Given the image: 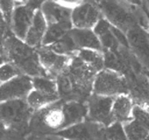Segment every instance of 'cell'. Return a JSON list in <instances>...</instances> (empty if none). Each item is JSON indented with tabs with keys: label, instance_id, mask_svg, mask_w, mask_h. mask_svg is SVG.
<instances>
[{
	"label": "cell",
	"instance_id": "obj_21",
	"mask_svg": "<svg viewBox=\"0 0 149 140\" xmlns=\"http://www.w3.org/2000/svg\"><path fill=\"white\" fill-rule=\"evenodd\" d=\"M29 105L36 111L43 107H46L54 102H56L61 100L58 95H51L42 92L32 89V91L26 98Z\"/></svg>",
	"mask_w": 149,
	"mask_h": 140
},
{
	"label": "cell",
	"instance_id": "obj_15",
	"mask_svg": "<svg viewBox=\"0 0 149 140\" xmlns=\"http://www.w3.org/2000/svg\"><path fill=\"white\" fill-rule=\"evenodd\" d=\"M135 101L129 94H122L114 97L112 116L113 122L126 124L133 118V109Z\"/></svg>",
	"mask_w": 149,
	"mask_h": 140
},
{
	"label": "cell",
	"instance_id": "obj_33",
	"mask_svg": "<svg viewBox=\"0 0 149 140\" xmlns=\"http://www.w3.org/2000/svg\"><path fill=\"white\" fill-rule=\"evenodd\" d=\"M145 71V73H146V75H148V77L149 78V70H144Z\"/></svg>",
	"mask_w": 149,
	"mask_h": 140
},
{
	"label": "cell",
	"instance_id": "obj_17",
	"mask_svg": "<svg viewBox=\"0 0 149 140\" xmlns=\"http://www.w3.org/2000/svg\"><path fill=\"white\" fill-rule=\"evenodd\" d=\"M47 27L48 22L42 11L41 10V8H37L35 12L32 25L24 39L25 42L37 48L41 47Z\"/></svg>",
	"mask_w": 149,
	"mask_h": 140
},
{
	"label": "cell",
	"instance_id": "obj_31",
	"mask_svg": "<svg viewBox=\"0 0 149 140\" xmlns=\"http://www.w3.org/2000/svg\"><path fill=\"white\" fill-rule=\"evenodd\" d=\"M17 4H30L32 0H15Z\"/></svg>",
	"mask_w": 149,
	"mask_h": 140
},
{
	"label": "cell",
	"instance_id": "obj_6",
	"mask_svg": "<svg viewBox=\"0 0 149 140\" xmlns=\"http://www.w3.org/2000/svg\"><path fill=\"white\" fill-rule=\"evenodd\" d=\"M93 93L111 97L129 94L128 79L122 73L104 68L96 74Z\"/></svg>",
	"mask_w": 149,
	"mask_h": 140
},
{
	"label": "cell",
	"instance_id": "obj_28",
	"mask_svg": "<svg viewBox=\"0 0 149 140\" xmlns=\"http://www.w3.org/2000/svg\"><path fill=\"white\" fill-rule=\"evenodd\" d=\"M17 3L15 0H1V17L10 25L11 17Z\"/></svg>",
	"mask_w": 149,
	"mask_h": 140
},
{
	"label": "cell",
	"instance_id": "obj_11",
	"mask_svg": "<svg viewBox=\"0 0 149 140\" xmlns=\"http://www.w3.org/2000/svg\"><path fill=\"white\" fill-rule=\"evenodd\" d=\"M41 63L49 76L56 78L69 65L72 56H68L56 52L47 46L37 47Z\"/></svg>",
	"mask_w": 149,
	"mask_h": 140
},
{
	"label": "cell",
	"instance_id": "obj_34",
	"mask_svg": "<svg viewBox=\"0 0 149 140\" xmlns=\"http://www.w3.org/2000/svg\"><path fill=\"white\" fill-rule=\"evenodd\" d=\"M145 10H146V12H147V13H148V18H149V13L148 12V11H147V9H146V8H145ZM148 33H149V28H148Z\"/></svg>",
	"mask_w": 149,
	"mask_h": 140
},
{
	"label": "cell",
	"instance_id": "obj_9",
	"mask_svg": "<svg viewBox=\"0 0 149 140\" xmlns=\"http://www.w3.org/2000/svg\"><path fill=\"white\" fill-rule=\"evenodd\" d=\"M130 51L145 70H149V33L139 24L126 32Z\"/></svg>",
	"mask_w": 149,
	"mask_h": 140
},
{
	"label": "cell",
	"instance_id": "obj_14",
	"mask_svg": "<svg viewBox=\"0 0 149 140\" xmlns=\"http://www.w3.org/2000/svg\"><path fill=\"white\" fill-rule=\"evenodd\" d=\"M62 109L65 118L64 129L87 119L88 106L86 101L62 100Z\"/></svg>",
	"mask_w": 149,
	"mask_h": 140
},
{
	"label": "cell",
	"instance_id": "obj_27",
	"mask_svg": "<svg viewBox=\"0 0 149 140\" xmlns=\"http://www.w3.org/2000/svg\"><path fill=\"white\" fill-rule=\"evenodd\" d=\"M22 74L15 65L11 63L10 61H3L1 63L0 68V81L1 83L9 81L14 78L17 75Z\"/></svg>",
	"mask_w": 149,
	"mask_h": 140
},
{
	"label": "cell",
	"instance_id": "obj_30",
	"mask_svg": "<svg viewBox=\"0 0 149 140\" xmlns=\"http://www.w3.org/2000/svg\"><path fill=\"white\" fill-rule=\"evenodd\" d=\"M122 1L126 3L128 5L133 6V7H137V8L143 7L144 4L143 0H122Z\"/></svg>",
	"mask_w": 149,
	"mask_h": 140
},
{
	"label": "cell",
	"instance_id": "obj_8",
	"mask_svg": "<svg viewBox=\"0 0 149 140\" xmlns=\"http://www.w3.org/2000/svg\"><path fill=\"white\" fill-rule=\"evenodd\" d=\"M114 97L93 93L86 100L88 106L87 119L108 126L113 122L112 107Z\"/></svg>",
	"mask_w": 149,
	"mask_h": 140
},
{
	"label": "cell",
	"instance_id": "obj_4",
	"mask_svg": "<svg viewBox=\"0 0 149 140\" xmlns=\"http://www.w3.org/2000/svg\"><path fill=\"white\" fill-rule=\"evenodd\" d=\"M96 5L100 8L104 17L124 32L139 24L138 14L143 8L128 5L122 0H100Z\"/></svg>",
	"mask_w": 149,
	"mask_h": 140
},
{
	"label": "cell",
	"instance_id": "obj_25",
	"mask_svg": "<svg viewBox=\"0 0 149 140\" xmlns=\"http://www.w3.org/2000/svg\"><path fill=\"white\" fill-rule=\"evenodd\" d=\"M127 139H149V132L134 118L123 124Z\"/></svg>",
	"mask_w": 149,
	"mask_h": 140
},
{
	"label": "cell",
	"instance_id": "obj_29",
	"mask_svg": "<svg viewBox=\"0 0 149 140\" xmlns=\"http://www.w3.org/2000/svg\"><path fill=\"white\" fill-rule=\"evenodd\" d=\"M55 2L58 3L59 4L66 7L68 8L73 9L75 7L83 3L85 0H54Z\"/></svg>",
	"mask_w": 149,
	"mask_h": 140
},
{
	"label": "cell",
	"instance_id": "obj_12",
	"mask_svg": "<svg viewBox=\"0 0 149 140\" xmlns=\"http://www.w3.org/2000/svg\"><path fill=\"white\" fill-rule=\"evenodd\" d=\"M102 17L101 11L98 5L88 0L75 7L71 12L73 27L77 28H94Z\"/></svg>",
	"mask_w": 149,
	"mask_h": 140
},
{
	"label": "cell",
	"instance_id": "obj_23",
	"mask_svg": "<svg viewBox=\"0 0 149 140\" xmlns=\"http://www.w3.org/2000/svg\"><path fill=\"white\" fill-rule=\"evenodd\" d=\"M49 47L52 49L56 52L68 56H74L79 51V47L74 41L73 38L70 34V32L66 33L58 41L49 46Z\"/></svg>",
	"mask_w": 149,
	"mask_h": 140
},
{
	"label": "cell",
	"instance_id": "obj_26",
	"mask_svg": "<svg viewBox=\"0 0 149 140\" xmlns=\"http://www.w3.org/2000/svg\"><path fill=\"white\" fill-rule=\"evenodd\" d=\"M102 139H127L123 124L113 122L105 126L103 131Z\"/></svg>",
	"mask_w": 149,
	"mask_h": 140
},
{
	"label": "cell",
	"instance_id": "obj_5",
	"mask_svg": "<svg viewBox=\"0 0 149 140\" xmlns=\"http://www.w3.org/2000/svg\"><path fill=\"white\" fill-rule=\"evenodd\" d=\"M65 70L74 82L80 100L86 101L93 94L94 82L98 71L76 55L71 57Z\"/></svg>",
	"mask_w": 149,
	"mask_h": 140
},
{
	"label": "cell",
	"instance_id": "obj_20",
	"mask_svg": "<svg viewBox=\"0 0 149 140\" xmlns=\"http://www.w3.org/2000/svg\"><path fill=\"white\" fill-rule=\"evenodd\" d=\"M72 28H73V25L70 23L49 24L42 46H47V47L51 46L52 44H53L63 36H65L66 33H68Z\"/></svg>",
	"mask_w": 149,
	"mask_h": 140
},
{
	"label": "cell",
	"instance_id": "obj_32",
	"mask_svg": "<svg viewBox=\"0 0 149 140\" xmlns=\"http://www.w3.org/2000/svg\"><path fill=\"white\" fill-rule=\"evenodd\" d=\"M144 1V8L147 9V11L149 13V0H143Z\"/></svg>",
	"mask_w": 149,
	"mask_h": 140
},
{
	"label": "cell",
	"instance_id": "obj_18",
	"mask_svg": "<svg viewBox=\"0 0 149 140\" xmlns=\"http://www.w3.org/2000/svg\"><path fill=\"white\" fill-rule=\"evenodd\" d=\"M112 27L113 25L105 17H102L96 23L93 30L95 31L96 35L100 39L104 51L108 50V51L117 52L123 46L116 38Z\"/></svg>",
	"mask_w": 149,
	"mask_h": 140
},
{
	"label": "cell",
	"instance_id": "obj_1",
	"mask_svg": "<svg viewBox=\"0 0 149 140\" xmlns=\"http://www.w3.org/2000/svg\"><path fill=\"white\" fill-rule=\"evenodd\" d=\"M1 59L2 62L10 61L22 74L31 77L48 75L41 63L37 47L28 45L13 33L2 38Z\"/></svg>",
	"mask_w": 149,
	"mask_h": 140
},
{
	"label": "cell",
	"instance_id": "obj_2",
	"mask_svg": "<svg viewBox=\"0 0 149 140\" xmlns=\"http://www.w3.org/2000/svg\"><path fill=\"white\" fill-rule=\"evenodd\" d=\"M1 138H20L30 133V121L35 110L26 99L1 101Z\"/></svg>",
	"mask_w": 149,
	"mask_h": 140
},
{
	"label": "cell",
	"instance_id": "obj_19",
	"mask_svg": "<svg viewBox=\"0 0 149 140\" xmlns=\"http://www.w3.org/2000/svg\"><path fill=\"white\" fill-rule=\"evenodd\" d=\"M70 34L80 49H94L103 52V47L93 28L73 27Z\"/></svg>",
	"mask_w": 149,
	"mask_h": 140
},
{
	"label": "cell",
	"instance_id": "obj_22",
	"mask_svg": "<svg viewBox=\"0 0 149 140\" xmlns=\"http://www.w3.org/2000/svg\"><path fill=\"white\" fill-rule=\"evenodd\" d=\"M76 56L91 65L98 72L104 68V56L101 51L94 49H79Z\"/></svg>",
	"mask_w": 149,
	"mask_h": 140
},
{
	"label": "cell",
	"instance_id": "obj_16",
	"mask_svg": "<svg viewBox=\"0 0 149 140\" xmlns=\"http://www.w3.org/2000/svg\"><path fill=\"white\" fill-rule=\"evenodd\" d=\"M49 24L70 23L72 9L59 4L54 0H46L40 7ZM73 25V24H72Z\"/></svg>",
	"mask_w": 149,
	"mask_h": 140
},
{
	"label": "cell",
	"instance_id": "obj_24",
	"mask_svg": "<svg viewBox=\"0 0 149 140\" xmlns=\"http://www.w3.org/2000/svg\"><path fill=\"white\" fill-rule=\"evenodd\" d=\"M32 84H33V89L37 91L51 95L60 96L56 79L54 77L49 75L32 77Z\"/></svg>",
	"mask_w": 149,
	"mask_h": 140
},
{
	"label": "cell",
	"instance_id": "obj_3",
	"mask_svg": "<svg viewBox=\"0 0 149 140\" xmlns=\"http://www.w3.org/2000/svg\"><path fill=\"white\" fill-rule=\"evenodd\" d=\"M65 118L62 109V100L54 102L46 107L36 110L30 121V133L50 137L64 129Z\"/></svg>",
	"mask_w": 149,
	"mask_h": 140
},
{
	"label": "cell",
	"instance_id": "obj_13",
	"mask_svg": "<svg viewBox=\"0 0 149 140\" xmlns=\"http://www.w3.org/2000/svg\"><path fill=\"white\" fill-rule=\"evenodd\" d=\"M36 10L30 4H17L10 22L11 31L17 38L24 41L32 25Z\"/></svg>",
	"mask_w": 149,
	"mask_h": 140
},
{
	"label": "cell",
	"instance_id": "obj_10",
	"mask_svg": "<svg viewBox=\"0 0 149 140\" xmlns=\"http://www.w3.org/2000/svg\"><path fill=\"white\" fill-rule=\"evenodd\" d=\"M32 89V77L22 73L9 81L1 83L0 100L4 101L14 99H26Z\"/></svg>",
	"mask_w": 149,
	"mask_h": 140
},
{
	"label": "cell",
	"instance_id": "obj_7",
	"mask_svg": "<svg viewBox=\"0 0 149 140\" xmlns=\"http://www.w3.org/2000/svg\"><path fill=\"white\" fill-rule=\"evenodd\" d=\"M104 125L86 119L51 135L52 138L65 139H102Z\"/></svg>",
	"mask_w": 149,
	"mask_h": 140
}]
</instances>
